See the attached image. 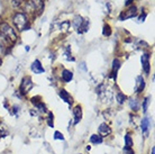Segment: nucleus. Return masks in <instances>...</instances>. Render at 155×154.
I'll return each mask as SVG.
<instances>
[{
    "instance_id": "f257e3e1",
    "label": "nucleus",
    "mask_w": 155,
    "mask_h": 154,
    "mask_svg": "<svg viewBox=\"0 0 155 154\" xmlns=\"http://www.w3.org/2000/svg\"><path fill=\"white\" fill-rule=\"evenodd\" d=\"M14 23H15L16 27H17L20 32H23V31H25V29H28V28H29L27 17H26V15L21 14V12H17V14L14 16Z\"/></svg>"
},
{
    "instance_id": "f03ea898",
    "label": "nucleus",
    "mask_w": 155,
    "mask_h": 154,
    "mask_svg": "<svg viewBox=\"0 0 155 154\" xmlns=\"http://www.w3.org/2000/svg\"><path fill=\"white\" fill-rule=\"evenodd\" d=\"M0 33L4 35L9 42L15 43L16 39H17V36H16V33L14 32V29L6 23L0 24Z\"/></svg>"
},
{
    "instance_id": "7ed1b4c3",
    "label": "nucleus",
    "mask_w": 155,
    "mask_h": 154,
    "mask_svg": "<svg viewBox=\"0 0 155 154\" xmlns=\"http://www.w3.org/2000/svg\"><path fill=\"white\" fill-rule=\"evenodd\" d=\"M33 88V82H31V79L29 77L24 78L23 81H21V85H20L19 90L23 93H27L31 89Z\"/></svg>"
},
{
    "instance_id": "20e7f679",
    "label": "nucleus",
    "mask_w": 155,
    "mask_h": 154,
    "mask_svg": "<svg viewBox=\"0 0 155 154\" xmlns=\"http://www.w3.org/2000/svg\"><path fill=\"white\" fill-rule=\"evenodd\" d=\"M136 14H137V9H136L135 6H133V7H130L128 10H126V14L123 12V14L119 16V19L125 20V19H128V18H132V17H135Z\"/></svg>"
},
{
    "instance_id": "39448f33",
    "label": "nucleus",
    "mask_w": 155,
    "mask_h": 154,
    "mask_svg": "<svg viewBox=\"0 0 155 154\" xmlns=\"http://www.w3.org/2000/svg\"><path fill=\"white\" fill-rule=\"evenodd\" d=\"M140 60H142V66H143V70L144 72L146 74L150 73V55L148 54H144V55H142V58H140Z\"/></svg>"
},
{
    "instance_id": "423d86ee",
    "label": "nucleus",
    "mask_w": 155,
    "mask_h": 154,
    "mask_svg": "<svg viewBox=\"0 0 155 154\" xmlns=\"http://www.w3.org/2000/svg\"><path fill=\"white\" fill-rule=\"evenodd\" d=\"M150 118L148 117H145L143 118L142 120V124H140V128H142V132H143V134L145 135V137H147L148 136V132H150Z\"/></svg>"
},
{
    "instance_id": "0eeeda50",
    "label": "nucleus",
    "mask_w": 155,
    "mask_h": 154,
    "mask_svg": "<svg viewBox=\"0 0 155 154\" xmlns=\"http://www.w3.org/2000/svg\"><path fill=\"white\" fill-rule=\"evenodd\" d=\"M31 69V71H33L34 73H36V74L44 73V68L42 66V64H41V62H39L38 60H35V61L33 62Z\"/></svg>"
},
{
    "instance_id": "6e6552de",
    "label": "nucleus",
    "mask_w": 155,
    "mask_h": 154,
    "mask_svg": "<svg viewBox=\"0 0 155 154\" xmlns=\"http://www.w3.org/2000/svg\"><path fill=\"white\" fill-rule=\"evenodd\" d=\"M145 88V80L143 79V77H137L136 79V85H135V91L137 93H140L143 91V89Z\"/></svg>"
},
{
    "instance_id": "1a4fd4ad",
    "label": "nucleus",
    "mask_w": 155,
    "mask_h": 154,
    "mask_svg": "<svg viewBox=\"0 0 155 154\" xmlns=\"http://www.w3.org/2000/svg\"><path fill=\"white\" fill-rule=\"evenodd\" d=\"M73 118H74V124H78L82 118V110L81 107L78 106L73 109Z\"/></svg>"
},
{
    "instance_id": "9d476101",
    "label": "nucleus",
    "mask_w": 155,
    "mask_h": 154,
    "mask_svg": "<svg viewBox=\"0 0 155 154\" xmlns=\"http://www.w3.org/2000/svg\"><path fill=\"white\" fill-rule=\"evenodd\" d=\"M98 131H99V133L101 135H105V136L111 133V129H110V127H109L107 124H101L100 126H99V128H98Z\"/></svg>"
},
{
    "instance_id": "9b49d317",
    "label": "nucleus",
    "mask_w": 155,
    "mask_h": 154,
    "mask_svg": "<svg viewBox=\"0 0 155 154\" xmlns=\"http://www.w3.org/2000/svg\"><path fill=\"white\" fill-rule=\"evenodd\" d=\"M62 79L65 81V82H70V81L73 79V73H72L71 71H69V70H63Z\"/></svg>"
},
{
    "instance_id": "f8f14e48",
    "label": "nucleus",
    "mask_w": 155,
    "mask_h": 154,
    "mask_svg": "<svg viewBox=\"0 0 155 154\" xmlns=\"http://www.w3.org/2000/svg\"><path fill=\"white\" fill-rule=\"evenodd\" d=\"M90 142L92 143V144L98 145V144H101V143L104 142V139H102V136H100V135L93 134V135H91V137H90Z\"/></svg>"
},
{
    "instance_id": "ddd939ff",
    "label": "nucleus",
    "mask_w": 155,
    "mask_h": 154,
    "mask_svg": "<svg viewBox=\"0 0 155 154\" xmlns=\"http://www.w3.org/2000/svg\"><path fill=\"white\" fill-rule=\"evenodd\" d=\"M60 97L62 98V100H64L66 102V104L71 105V97L70 95L66 92L64 89H62V90H60Z\"/></svg>"
},
{
    "instance_id": "4468645a",
    "label": "nucleus",
    "mask_w": 155,
    "mask_h": 154,
    "mask_svg": "<svg viewBox=\"0 0 155 154\" xmlns=\"http://www.w3.org/2000/svg\"><path fill=\"white\" fill-rule=\"evenodd\" d=\"M120 68V61L118 59H115L113 61V73L114 77H116V72L118 71V69Z\"/></svg>"
},
{
    "instance_id": "2eb2a0df",
    "label": "nucleus",
    "mask_w": 155,
    "mask_h": 154,
    "mask_svg": "<svg viewBox=\"0 0 155 154\" xmlns=\"http://www.w3.org/2000/svg\"><path fill=\"white\" fill-rule=\"evenodd\" d=\"M31 101H33V104L35 105L36 108L38 109V110H41V112H46V107H45V105L43 104V102H41V101H35L31 99Z\"/></svg>"
},
{
    "instance_id": "dca6fc26",
    "label": "nucleus",
    "mask_w": 155,
    "mask_h": 154,
    "mask_svg": "<svg viewBox=\"0 0 155 154\" xmlns=\"http://www.w3.org/2000/svg\"><path fill=\"white\" fill-rule=\"evenodd\" d=\"M126 98H127V97L125 96L124 93L117 92V95H116V100L118 101V104H124L125 100H126Z\"/></svg>"
},
{
    "instance_id": "f3484780",
    "label": "nucleus",
    "mask_w": 155,
    "mask_h": 154,
    "mask_svg": "<svg viewBox=\"0 0 155 154\" xmlns=\"http://www.w3.org/2000/svg\"><path fill=\"white\" fill-rule=\"evenodd\" d=\"M133 146V139L129 136V134L125 135V147H132Z\"/></svg>"
},
{
    "instance_id": "a211bd4d",
    "label": "nucleus",
    "mask_w": 155,
    "mask_h": 154,
    "mask_svg": "<svg viewBox=\"0 0 155 154\" xmlns=\"http://www.w3.org/2000/svg\"><path fill=\"white\" fill-rule=\"evenodd\" d=\"M150 102H151V97H146V98L143 100V112H147V108H148Z\"/></svg>"
},
{
    "instance_id": "6ab92c4d",
    "label": "nucleus",
    "mask_w": 155,
    "mask_h": 154,
    "mask_svg": "<svg viewBox=\"0 0 155 154\" xmlns=\"http://www.w3.org/2000/svg\"><path fill=\"white\" fill-rule=\"evenodd\" d=\"M129 106L133 110H138V101L137 99H130L129 100Z\"/></svg>"
},
{
    "instance_id": "aec40b11",
    "label": "nucleus",
    "mask_w": 155,
    "mask_h": 154,
    "mask_svg": "<svg viewBox=\"0 0 155 154\" xmlns=\"http://www.w3.org/2000/svg\"><path fill=\"white\" fill-rule=\"evenodd\" d=\"M102 34L105 35V36H109V35L111 34V29H110L109 25H105V26H104V31H102Z\"/></svg>"
},
{
    "instance_id": "412c9836",
    "label": "nucleus",
    "mask_w": 155,
    "mask_h": 154,
    "mask_svg": "<svg viewBox=\"0 0 155 154\" xmlns=\"http://www.w3.org/2000/svg\"><path fill=\"white\" fill-rule=\"evenodd\" d=\"M52 120H53V114L50 112V114H48V120H47V124H48L50 127H54V123H53Z\"/></svg>"
},
{
    "instance_id": "4be33fe9",
    "label": "nucleus",
    "mask_w": 155,
    "mask_h": 154,
    "mask_svg": "<svg viewBox=\"0 0 155 154\" xmlns=\"http://www.w3.org/2000/svg\"><path fill=\"white\" fill-rule=\"evenodd\" d=\"M54 139H60V141H63V139H64V136H63L62 133H60V132H55V133H54Z\"/></svg>"
},
{
    "instance_id": "5701e85b",
    "label": "nucleus",
    "mask_w": 155,
    "mask_h": 154,
    "mask_svg": "<svg viewBox=\"0 0 155 154\" xmlns=\"http://www.w3.org/2000/svg\"><path fill=\"white\" fill-rule=\"evenodd\" d=\"M124 154H135L132 147H124Z\"/></svg>"
},
{
    "instance_id": "b1692460",
    "label": "nucleus",
    "mask_w": 155,
    "mask_h": 154,
    "mask_svg": "<svg viewBox=\"0 0 155 154\" xmlns=\"http://www.w3.org/2000/svg\"><path fill=\"white\" fill-rule=\"evenodd\" d=\"M145 17H146V14H144V15L140 16V22H143L144 18H145Z\"/></svg>"
},
{
    "instance_id": "393cba45",
    "label": "nucleus",
    "mask_w": 155,
    "mask_h": 154,
    "mask_svg": "<svg viewBox=\"0 0 155 154\" xmlns=\"http://www.w3.org/2000/svg\"><path fill=\"white\" fill-rule=\"evenodd\" d=\"M151 154H155V147H154V146L152 147V150H151Z\"/></svg>"
},
{
    "instance_id": "a878e982",
    "label": "nucleus",
    "mask_w": 155,
    "mask_h": 154,
    "mask_svg": "<svg viewBox=\"0 0 155 154\" xmlns=\"http://www.w3.org/2000/svg\"><path fill=\"white\" fill-rule=\"evenodd\" d=\"M1 54H2V46L0 45V55H1Z\"/></svg>"
}]
</instances>
